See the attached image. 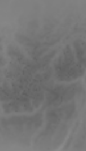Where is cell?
Listing matches in <instances>:
<instances>
[{"instance_id": "1", "label": "cell", "mask_w": 86, "mask_h": 151, "mask_svg": "<svg viewBox=\"0 0 86 151\" xmlns=\"http://www.w3.org/2000/svg\"><path fill=\"white\" fill-rule=\"evenodd\" d=\"M59 117L60 119H69L73 115L75 110V104L74 103L66 104L60 108H55Z\"/></svg>"}, {"instance_id": "2", "label": "cell", "mask_w": 86, "mask_h": 151, "mask_svg": "<svg viewBox=\"0 0 86 151\" xmlns=\"http://www.w3.org/2000/svg\"></svg>"}]
</instances>
